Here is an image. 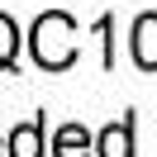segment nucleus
I'll use <instances>...</instances> for the list:
<instances>
[{
	"label": "nucleus",
	"mask_w": 157,
	"mask_h": 157,
	"mask_svg": "<svg viewBox=\"0 0 157 157\" xmlns=\"http://www.w3.org/2000/svg\"><path fill=\"white\" fill-rule=\"evenodd\" d=\"M29 52L43 71H67L76 62V19L67 10H43L29 29Z\"/></svg>",
	"instance_id": "1"
},
{
	"label": "nucleus",
	"mask_w": 157,
	"mask_h": 157,
	"mask_svg": "<svg viewBox=\"0 0 157 157\" xmlns=\"http://www.w3.org/2000/svg\"><path fill=\"white\" fill-rule=\"evenodd\" d=\"M43 128H48V119H24V124L10 128V138H5V147H10V157H48V147H43Z\"/></svg>",
	"instance_id": "2"
},
{
	"label": "nucleus",
	"mask_w": 157,
	"mask_h": 157,
	"mask_svg": "<svg viewBox=\"0 0 157 157\" xmlns=\"http://www.w3.org/2000/svg\"><path fill=\"white\" fill-rule=\"evenodd\" d=\"M128 48H133V62L143 71H157V14H138L133 19Z\"/></svg>",
	"instance_id": "3"
},
{
	"label": "nucleus",
	"mask_w": 157,
	"mask_h": 157,
	"mask_svg": "<svg viewBox=\"0 0 157 157\" xmlns=\"http://www.w3.org/2000/svg\"><path fill=\"white\" fill-rule=\"evenodd\" d=\"M95 157H133V119H114L95 133Z\"/></svg>",
	"instance_id": "4"
},
{
	"label": "nucleus",
	"mask_w": 157,
	"mask_h": 157,
	"mask_svg": "<svg viewBox=\"0 0 157 157\" xmlns=\"http://www.w3.org/2000/svg\"><path fill=\"white\" fill-rule=\"evenodd\" d=\"M95 152V138L86 133V124H62L52 138V157H90Z\"/></svg>",
	"instance_id": "5"
},
{
	"label": "nucleus",
	"mask_w": 157,
	"mask_h": 157,
	"mask_svg": "<svg viewBox=\"0 0 157 157\" xmlns=\"http://www.w3.org/2000/svg\"><path fill=\"white\" fill-rule=\"evenodd\" d=\"M14 57H19V29L10 14H0V71H10Z\"/></svg>",
	"instance_id": "6"
},
{
	"label": "nucleus",
	"mask_w": 157,
	"mask_h": 157,
	"mask_svg": "<svg viewBox=\"0 0 157 157\" xmlns=\"http://www.w3.org/2000/svg\"><path fill=\"white\" fill-rule=\"evenodd\" d=\"M95 33H100V38H105V67H114V38H109V33H114V19H109V14H105V19L95 24Z\"/></svg>",
	"instance_id": "7"
}]
</instances>
